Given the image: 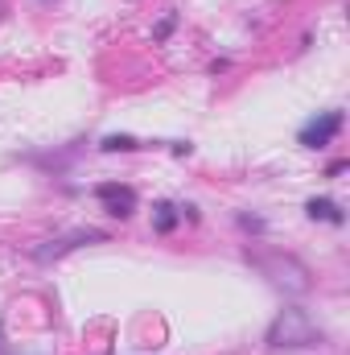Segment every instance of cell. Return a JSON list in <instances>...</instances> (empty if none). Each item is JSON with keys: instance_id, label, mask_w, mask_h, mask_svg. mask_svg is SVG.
<instances>
[{"instance_id": "obj_1", "label": "cell", "mask_w": 350, "mask_h": 355, "mask_svg": "<svg viewBox=\"0 0 350 355\" xmlns=\"http://www.w3.org/2000/svg\"><path fill=\"white\" fill-rule=\"evenodd\" d=\"M243 261L256 268L260 277H268V285H276V289L288 293V297H301V293L313 289V272H309V265H305L301 257H293V252H280V248H272V252L243 248Z\"/></svg>"}, {"instance_id": "obj_2", "label": "cell", "mask_w": 350, "mask_h": 355, "mask_svg": "<svg viewBox=\"0 0 350 355\" xmlns=\"http://www.w3.org/2000/svg\"><path fill=\"white\" fill-rule=\"evenodd\" d=\"M322 343H326V331L301 306H284L264 331V347L268 352H305V347H322Z\"/></svg>"}, {"instance_id": "obj_3", "label": "cell", "mask_w": 350, "mask_h": 355, "mask_svg": "<svg viewBox=\"0 0 350 355\" xmlns=\"http://www.w3.org/2000/svg\"><path fill=\"white\" fill-rule=\"evenodd\" d=\"M103 240H107V236H103L99 227H75V232H62V236H50V240L33 244V248H29V257H33L37 265H58L62 257L79 252L83 244H103Z\"/></svg>"}, {"instance_id": "obj_4", "label": "cell", "mask_w": 350, "mask_h": 355, "mask_svg": "<svg viewBox=\"0 0 350 355\" xmlns=\"http://www.w3.org/2000/svg\"><path fill=\"white\" fill-rule=\"evenodd\" d=\"M342 128H347V112H342V107H326V112H317V116H309V120L301 124L297 145L322 153V149H330V145L342 137Z\"/></svg>"}, {"instance_id": "obj_5", "label": "cell", "mask_w": 350, "mask_h": 355, "mask_svg": "<svg viewBox=\"0 0 350 355\" xmlns=\"http://www.w3.org/2000/svg\"><path fill=\"white\" fill-rule=\"evenodd\" d=\"M95 198L103 202V211H107L111 219H132V215H136V202H140L128 182H99V186H95Z\"/></svg>"}, {"instance_id": "obj_6", "label": "cell", "mask_w": 350, "mask_h": 355, "mask_svg": "<svg viewBox=\"0 0 350 355\" xmlns=\"http://www.w3.org/2000/svg\"><path fill=\"white\" fill-rule=\"evenodd\" d=\"M79 153H83V141H75V145H66V149H54V153H17V162H29V166H37V170H46V174L62 178L75 162H79Z\"/></svg>"}, {"instance_id": "obj_7", "label": "cell", "mask_w": 350, "mask_h": 355, "mask_svg": "<svg viewBox=\"0 0 350 355\" xmlns=\"http://www.w3.org/2000/svg\"><path fill=\"white\" fill-rule=\"evenodd\" d=\"M305 215H309L313 223H330V227H347V211H342V202H338V198H326V194H322V198L313 194V198L305 202Z\"/></svg>"}, {"instance_id": "obj_8", "label": "cell", "mask_w": 350, "mask_h": 355, "mask_svg": "<svg viewBox=\"0 0 350 355\" xmlns=\"http://www.w3.org/2000/svg\"><path fill=\"white\" fill-rule=\"evenodd\" d=\"M177 223H181L177 202H157V207H153V232H157V236H169V232H177Z\"/></svg>"}, {"instance_id": "obj_9", "label": "cell", "mask_w": 350, "mask_h": 355, "mask_svg": "<svg viewBox=\"0 0 350 355\" xmlns=\"http://www.w3.org/2000/svg\"><path fill=\"white\" fill-rule=\"evenodd\" d=\"M95 149H99V153H136V149H145V141H136V137H128V132H111V137H103Z\"/></svg>"}, {"instance_id": "obj_10", "label": "cell", "mask_w": 350, "mask_h": 355, "mask_svg": "<svg viewBox=\"0 0 350 355\" xmlns=\"http://www.w3.org/2000/svg\"><path fill=\"white\" fill-rule=\"evenodd\" d=\"M235 223H239L248 236H264V232H268V219H264V215H248V211H239Z\"/></svg>"}, {"instance_id": "obj_11", "label": "cell", "mask_w": 350, "mask_h": 355, "mask_svg": "<svg viewBox=\"0 0 350 355\" xmlns=\"http://www.w3.org/2000/svg\"><path fill=\"white\" fill-rule=\"evenodd\" d=\"M174 29H177V8H169V12L157 21V29H153V42H157V46H161V42H169V33H174Z\"/></svg>"}, {"instance_id": "obj_12", "label": "cell", "mask_w": 350, "mask_h": 355, "mask_svg": "<svg viewBox=\"0 0 350 355\" xmlns=\"http://www.w3.org/2000/svg\"><path fill=\"white\" fill-rule=\"evenodd\" d=\"M177 215H181V219H190V223H198V219H202L194 202H181V207H177Z\"/></svg>"}, {"instance_id": "obj_13", "label": "cell", "mask_w": 350, "mask_h": 355, "mask_svg": "<svg viewBox=\"0 0 350 355\" xmlns=\"http://www.w3.org/2000/svg\"><path fill=\"white\" fill-rule=\"evenodd\" d=\"M350 170V162H330V170H326V178H342Z\"/></svg>"}, {"instance_id": "obj_14", "label": "cell", "mask_w": 350, "mask_h": 355, "mask_svg": "<svg viewBox=\"0 0 350 355\" xmlns=\"http://www.w3.org/2000/svg\"><path fill=\"white\" fill-rule=\"evenodd\" d=\"M169 149H174L177 157H190V153H194V145H190V141H174Z\"/></svg>"}, {"instance_id": "obj_15", "label": "cell", "mask_w": 350, "mask_h": 355, "mask_svg": "<svg viewBox=\"0 0 350 355\" xmlns=\"http://www.w3.org/2000/svg\"><path fill=\"white\" fill-rule=\"evenodd\" d=\"M227 67H231V62H227V58H214V62H210V75H223V71H227Z\"/></svg>"}, {"instance_id": "obj_16", "label": "cell", "mask_w": 350, "mask_h": 355, "mask_svg": "<svg viewBox=\"0 0 350 355\" xmlns=\"http://www.w3.org/2000/svg\"><path fill=\"white\" fill-rule=\"evenodd\" d=\"M0 352H4V314H0Z\"/></svg>"}, {"instance_id": "obj_17", "label": "cell", "mask_w": 350, "mask_h": 355, "mask_svg": "<svg viewBox=\"0 0 350 355\" xmlns=\"http://www.w3.org/2000/svg\"><path fill=\"white\" fill-rule=\"evenodd\" d=\"M0 355H29V352H0Z\"/></svg>"}, {"instance_id": "obj_18", "label": "cell", "mask_w": 350, "mask_h": 355, "mask_svg": "<svg viewBox=\"0 0 350 355\" xmlns=\"http://www.w3.org/2000/svg\"><path fill=\"white\" fill-rule=\"evenodd\" d=\"M46 4H50V0H46Z\"/></svg>"}]
</instances>
